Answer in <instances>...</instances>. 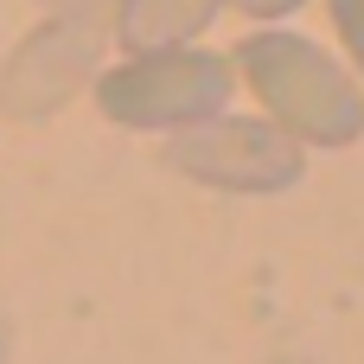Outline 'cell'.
Segmentation results:
<instances>
[{"mask_svg":"<svg viewBox=\"0 0 364 364\" xmlns=\"http://www.w3.org/2000/svg\"><path fill=\"white\" fill-rule=\"evenodd\" d=\"M237 70L250 77V90L262 96L269 122L301 141V147H352L364 134V96L346 77V64H333L314 38L301 32H250L237 45Z\"/></svg>","mask_w":364,"mask_h":364,"instance_id":"1","label":"cell"},{"mask_svg":"<svg viewBox=\"0 0 364 364\" xmlns=\"http://www.w3.org/2000/svg\"><path fill=\"white\" fill-rule=\"evenodd\" d=\"M326 6H333V26H339V38H346V51L364 77V0H326Z\"/></svg>","mask_w":364,"mask_h":364,"instance_id":"6","label":"cell"},{"mask_svg":"<svg viewBox=\"0 0 364 364\" xmlns=\"http://www.w3.org/2000/svg\"><path fill=\"white\" fill-rule=\"evenodd\" d=\"M96 58H102V32L96 26H77V19H45L38 32H26L13 45V58L0 64V109L13 122H45L58 115L90 77H96Z\"/></svg>","mask_w":364,"mask_h":364,"instance_id":"4","label":"cell"},{"mask_svg":"<svg viewBox=\"0 0 364 364\" xmlns=\"http://www.w3.org/2000/svg\"><path fill=\"white\" fill-rule=\"evenodd\" d=\"M166 160L186 179L211 192H243V198H275L307 173V147L288 141L275 122H250V115H211L198 128H179Z\"/></svg>","mask_w":364,"mask_h":364,"instance_id":"3","label":"cell"},{"mask_svg":"<svg viewBox=\"0 0 364 364\" xmlns=\"http://www.w3.org/2000/svg\"><path fill=\"white\" fill-rule=\"evenodd\" d=\"M237 6H243L250 19H288V13H294V6H307V0H237Z\"/></svg>","mask_w":364,"mask_h":364,"instance_id":"8","label":"cell"},{"mask_svg":"<svg viewBox=\"0 0 364 364\" xmlns=\"http://www.w3.org/2000/svg\"><path fill=\"white\" fill-rule=\"evenodd\" d=\"M230 0H115V38H122V51L134 58V51H179V45H192L218 13H224Z\"/></svg>","mask_w":364,"mask_h":364,"instance_id":"5","label":"cell"},{"mask_svg":"<svg viewBox=\"0 0 364 364\" xmlns=\"http://www.w3.org/2000/svg\"><path fill=\"white\" fill-rule=\"evenodd\" d=\"M38 6L51 19H77V26H96V32L115 19V0H38Z\"/></svg>","mask_w":364,"mask_h":364,"instance_id":"7","label":"cell"},{"mask_svg":"<svg viewBox=\"0 0 364 364\" xmlns=\"http://www.w3.org/2000/svg\"><path fill=\"white\" fill-rule=\"evenodd\" d=\"M237 83V64L198 45L179 51H134L128 64L96 77V109L122 128H147V134H179L198 128L211 115H224Z\"/></svg>","mask_w":364,"mask_h":364,"instance_id":"2","label":"cell"}]
</instances>
